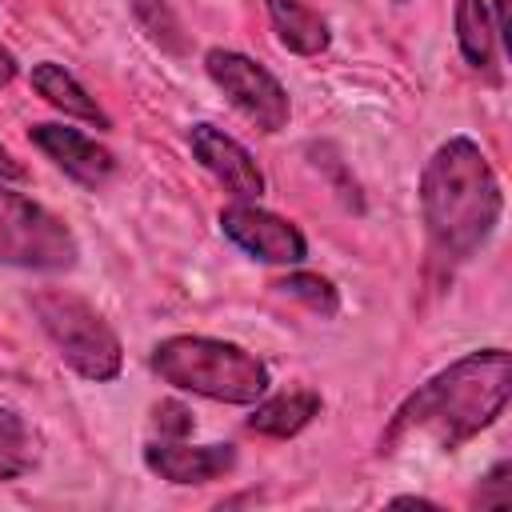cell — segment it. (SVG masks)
I'll return each mask as SVG.
<instances>
[{
    "mask_svg": "<svg viewBox=\"0 0 512 512\" xmlns=\"http://www.w3.org/2000/svg\"><path fill=\"white\" fill-rule=\"evenodd\" d=\"M512 396V352L476 348L428 376L416 392L400 400L388 428L380 432V456H392L408 436H428L436 448L452 452L500 420Z\"/></svg>",
    "mask_w": 512,
    "mask_h": 512,
    "instance_id": "1",
    "label": "cell"
},
{
    "mask_svg": "<svg viewBox=\"0 0 512 512\" xmlns=\"http://www.w3.org/2000/svg\"><path fill=\"white\" fill-rule=\"evenodd\" d=\"M420 220L432 260L452 268L472 260L504 216V188L472 136H448L420 172Z\"/></svg>",
    "mask_w": 512,
    "mask_h": 512,
    "instance_id": "2",
    "label": "cell"
},
{
    "mask_svg": "<svg viewBox=\"0 0 512 512\" xmlns=\"http://www.w3.org/2000/svg\"><path fill=\"white\" fill-rule=\"evenodd\" d=\"M148 368L176 392H192L216 404H256L272 388L268 364L220 336L176 332L152 344Z\"/></svg>",
    "mask_w": 512,
    "mask_h": 512,
    "instance_id": "3",
    "label": "cell"
},
{
    "mask_svg": "<svg viewBox=\"0 0 512 512\" xmlns=\"http://www.w3.org/2000/svg\"><path fill=\"white\" fill-rule=\"evenodd\" d=\"M28 308L52 340L56 356L84 380L108 384L124 368V348L104 312L72 288H36L28 292Z\"/></svg>",
    "mask_w": 512,
    "mask_h": 512,
    "instance_id": "4",
    "label": "cell"
},
{
    "mask_svg": "<svg viewBox=\"0 0 512 512\" xmlns=\"http://www.w3.org/2000/svg\"><path fill=\"white\" fill-rule=\"evenodd\" d=\"M80 240L52 208L0 180V264L24 272H72Z\"/></svg>",
    "mask_w": 512,
    "mask_h": 512,
    "instance_id": "5",
    "label": "cell"
},
{
    "mask_svg": "<svg viewBox=\"0 0 512 512\" xmlns=\"http://www.w3.org/2000/svg\"><path fill=\"white\" fill-rule=\"evenodd\" d=\"M204 72L252 128H260L264 136H276V132L288 128V120H292L288 88L260 60L216 44V48L204 52Z\"/></svg>",
    "mask_w": 512,
    "mask_h": 512,
    "instance_id": "6",
    "label": "cell"
},
{
    "mask_svg": "<svg viewBox=\"0 0 512 512\" xmlns=\"http://www.w3.org/2000/svg\"><path fill=\"white\" fill-rule=\"evenodd\" d=\"M216 224H220V232L244 256L260 260V264H300L308 256L304 232L288 216L260 208V200H232V204H224Z\"/></svg>",
    "mask_w": 512,
    "mask_h": 512,
    "instance_id": "7",
    "label": "cell"
},
{
    "mask_svg": "<svg viewBox=\"0 0 512 512\" xmlns=\"http://www.w3.org/2000/svg\"><path fill=\"white\" fill-rule=\"evenodd\" d=\"M188 148H192V160L232 196V200H260L264 196V172L256 164V156L236 140L228 136L224 128L200 120L188 128Z\"/></svg>",
    "mask_w": 512,
    "mask_h": 512,
    "instance_id": "8",
    "label": "cell"
},
{
    "mask_svg": "<svg viewBox=\"0 0 512 512\" xmlns=\"http://www.w3.org/2000/svg\"><path fill=\"white\" fill-rule=\"evenodd\" d=\"M28 140L80 188H104L116 176V156L88 132L68 128V124H32Z\"/></svg>",
    "mask_w": 512,
    "mask_h": 512,
    "instance_id": "9",
    "label": "cell"
},
{
    "mask_svg": "<svg viewBox=\"0 0 512 512\" xmlns=\"http://www.w3.org/2000/svg\"><path fill=\"white\" fill-rule=\"evenodd\" d=\"M140 456L152 476L180 488L224 480L236 468V444H184V440L160 436V440H148Z\"/></svg>",
    "mask_w": 512,
    "mask_h": 512,
    "instance_id": "10",
    "label": "cell"
},
{
    "mask_svg": "<svg viewBox=\"0 0 512 512\" xmlns=\"http://www.w3.org/2000/svg\"><path fill=\"white\" fill-rule=\"evenodd\" d=\"M324 400L316 388H288V392H276V396H260L252 404V416L244 420L248 432L256 436H272V440H292L300 436L316 416H320Z\"/></svg>",
    "mask_w": 512,
    "mask_h": 512,
    "instance_id": "11",
    "label": "cell"
},
{
    "mask_svg": "<svg viewBox=\"0 0 512 512\" xmlns=\"http://www.w3.org/2000/svg\"><path fill=\"white\" fill-rule=\"evenodd\" d=\"M28 80H32V88H36V96H44V104H52L56 112H64V116H72V120H84V124H92V128H100V132L112 128V116L96 104V96H92L64 64L40 60V64H32Z\"/></svg>",
    "mask_w": 512,
    "mask_h": 512,
    "instance_id": "12",
    "label": "cell"
},
{
    "mask_svg": "<svg viewBox=\"0 0 512 512\" xmlns=\"http://www.w3.org/2000/svg\"><path fill=\"white\" fill-rule=\"evenodd\" d=\"M264 12H268V20H272L276 40H280L288 52H296V56H320V52H328L332 28H328V20H324L316 8H308L304 0H264Z\"/></svg>",
    "mask_w": 512,
    "mask_h": 512,
    "instance_id": "13",
    "label": "cell"
},
{
    "mask_svg": "<svg viewBox=\"0 0 512 512\" xmlns=\"http://www.w3.org/2000/svg\"><path fill=\"white\" fill-rule=\"evenodd\" d=\"M456 44L468 68L496 80V36L484 0H456Z\"/></svg>",
    "mask_w": 512,
    "mask_h": 512,
    "instance_id": "14",
    "label": "cell"
},
{
    "mask_svg": "<svg viewBox=\"0 0 512 512\" xmlns=\"http://www.w3.org/2000/svg\"><path fill=\"white\" fill-rule=\"evenodd\" d=\"M128 4H132V20L148 36V44H156L164 56L188 52V32H184L172 0H128Z\"/></svg>",
    "mask_w": 512,
    "mask_h": 512,
    "instance_id": "15",
    "label": "cell"
},
{
    "mask_svg": "<svg viewBox=\"0 0 512 512\" xmlns=\"http://www.w3.org/2000/svg\"><path fill=\"white\" fill-rule=\"evenodd\" d=\"M36 464L32 432L20 420V412L0 408V480H20Z\"/></svg>",
    "mask_w": 512,
    "mask_h": 512,
    "instance_id": "16",
    "label": "cell"
},
{
    "mask_svg": "<svg viewBox=\"0 0 512 512\" xmlns=\"http://www.w3.org/2000/svg\"><path fill=\"white\" fill-rule=\"evenodd\" d=\"M276 288L288 292L292 300H300L304 308H312L316 316H336L340 312V288L320 272H288Z\"/></svg>",
    "mask_w": 512,
    "mask_h": 512,
    "instance_id": "17",
    "label": "cell"
},
{
    "mask_svg": "<svg viewBox=\"0 0 512 512\" xmlns=\"http://www.w3.org/2000/svg\"><path fill=\"white\" fill-rule=\"evenodd\" d=\"M512 464L508 460H496L484 476H480V488L472 492V508H504L512 500Z\"/></svg>",
    "mask_w": 512,
    "mask_h": 512,
    "instance_id": "18",
    "label": "cell"
},
{
    "mask_svg": "<svg viewBox=\"0 0 512 512\" xmlns=\"http://www.w3.org/2000/svg\"><path fill=\"white\" fill-rule=\"evenodd\" d=\"M152 420H156L160 436H168V440H184V436L192 432V412H188L180 400H160V404L152 408Z\"/></svg>",
    "mask_w": 512,
    "mask_h": 512,
    "instance_id": "19",
    "label": "cell"
},
{
    "mask_svg": "<svg viewBox=\"0 0 512 512\" xmlns=\"http://www.w3.org/2000/svg\"><path fill=\"white\" fill-rule=\"evenodd\" d=\"M492 36L504 44V52H512V32H508V0H492Z\"/></svg>",
    "mask_w": 512,
    "mask_h": 512,
    "instance_id": "20",
    "label": "cell"
},
{
    "mask_svg": "<svg viewBox=\"0 0 512 512\" xmlns=\"http://www.w3.org/2000/svg\"><path fill=\"white\" fill-rule=\"evenodd\" d=\"M16 76H20V60H16V52H12V48H4V44H0V88H8Z\"/></svg>",
    "mask_w": 512,
    "mask_h": 512,
    "instance_id": "21",
    "label": "cell"
},
{
    "mask_svg": "<svg viewBox=\"0 0 512 512\" xmlns=\"http://www.w3.org/2000/svg\"><path fill=\"white\" fill-rule=\"evenodd\" d=\"M24 176H28V172H24V164H20V160L0 144V180H24Z\"/></svg>",
    "mask_w": 512,
    "mask_h": 512,
    "instance_id": "22",
    "label": "cell"
},
{
    "mask_svg": "<svg viewBox=\"0 0 512 512\" xmlns=\"http://www.w3.org/2000/svg\"><path fill=\"white\" fill-rule=\"evenodd\" d=\"M392 508H440L436 500H428V496H392Z\"/></svg>",
    "mask_w": 512,
    "mask_h": 512,
    "instance_id": "23",
    "label": "cell"
}]
</instances>
